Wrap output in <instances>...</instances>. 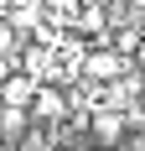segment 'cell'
Segmentation results:
<instances>
[{"instance_id": "obj_3", "label": "cell", "mask_w": 145, "mask_h": 151, "mask_svg": "<svg viewBox=\"0 0 145 151\" xmlns=\"http://www.w3.org/2000/svg\"><path fill=\"white\" fill-rule=\"evenodd\" d=\"M68 115H72V94H62L57 83H42L36 89V104H31V120L36 125H57Z\"/></svg>"}, {"instance_id": "obj_2", "label": "cell", "mask_w": 145, "mask_h": 151, "mask_svg": "<svg viewBox=\"0 0 145 151\" xmlns=\"http://www.w3.org/2000/svg\"><path fill=\"white\" fill-rule=\"evenodd\" d=\"M135 63L124 58V52H114L109 42H93L88 47V63H83V78H93V83H119V78H130Z\"/></svg>"}, {"instance_id": "obj_1", "label": "cell", "mask_w": 145, "mask_h": 151, "mask_svg": "<svg viewBox=\"0 0 145 151\" xmlns=\"http://www.w3.org/2000/svg\"><path fill=\"white\" fill-rule=\"evenodd\" d=\"M83 130H88V141H93V146L124 151V141H130V115H124L119 104H99V109L83 120Z\"/></svg>"}, {"instance_id": "obj_4", "label": "cell", "mask_w": 145, "mask_h": 151, "mask_svg": "<svg viewBox=\"0 0 145 151\" xmlns=\"http://www.w3.org/2000/svg\"><path fill=\"white\" fill-rule=\"evenodd\" d=\"M135 68H140V73H145V47H140V52H135Z\"/></svg>"}]
</instances>
